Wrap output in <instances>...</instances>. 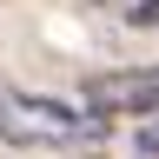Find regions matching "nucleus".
I'll return each instance as SVG.
<instances>
[{
  "label": "nucleus",
  "mask_w": 159,
  "mask_h": 159,
  "mask_svg": "<svg viewBox=\"0 0 159 159\" xmlns=\"http://www.w3.org/2000/svg\"><path fill=\"white\" fill-rule=\"evenodd\" d=\"M106 119H93L86 106L60 93H27V86H0V146L20 152H47V146H80L93 139Z\"/></svg>",
  "instance_id": "obj_1"
},
{
  "label": "nucleus",
  "mask_w": 159,
  "mask_h": 159,
  "mask_svg": "<svg viewBox=\"0 0 159 159\" xmlns=\"http://www.w3.org/2000/svg\"><path fill=\"white\" fill-rule=\"evenodd\" d=\"M80 106L93 119H139L159 106V66H133V73H99L80 86Z\"/></svg>",
  "instance_id": "obj_2"
},
{
  "label": "nucleus",
  "mask_w": 159,
  "mask_h": 159,
  "mask_svg": "<svg viewBox=\"0 0 159 159\" xmlns=\"http://www.w3.org/2000/svg\"><path fill=\"white\" fill-rule=\"evenodd\" d=\"M139 152L159 159V106H152V113H139Z\"/></svg>",
  "instance_id": "obj_3"
}]
</instances>
